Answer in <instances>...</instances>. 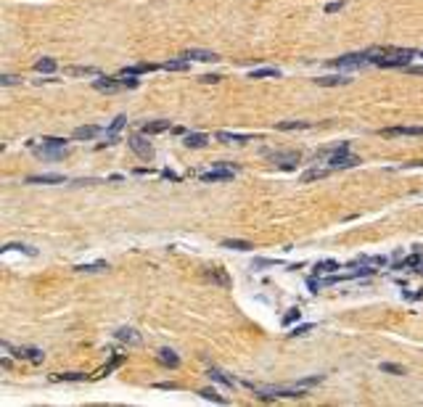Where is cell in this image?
I'll return each mask as SVG.
<instances>
[{
	"mask_svg": "<svg viewBox=\"0 0 423 407\" xmlns=\"http://www.w3.org/2000/svg\"><path fill=\"white\" fill-rule=\"evenodd\" d=\"M127 146H130L140 159H146V161L154 159V146H151L143 135H130V138H127Z\"/></svg>",
	"mask_w": 423,
	"mask_h": 407,
	"instance_id": "obj_6",
	"label": "cell"
},
{
	"mask_svg": "<svg viewBox=\"0 0 423 407\" xmlns=\"http://www.w3.org/2000/svg\"><path fill=\"white\" fill-rule=\"evenodd\" d=\"M384 373H392V376H405V368L402 365H394V363H381Z\"/></svg>",
	"mask_w": 423,
	"mask_h": 407,
	"instance_id": "obj_35",
	"label": "cell"
},
{
	"mask_svg": "<svg viewBox=\"0 0 423 407\" xmlns=\"http://www.w3.org/2000/svg\"><path fill=\"white\" fill-rule=\"evenodd\" d=\"M206 376H209L211 381L222 383V386H236V381H233L230 376H225V370H220V368H209V370H206Z\"/></svg>",
	"mask_w": 423,
	"mask_h": 407,
	"instance_id": "obj_19",
	"label": "cell"
},
{
	"mask_svg": "<svg viewBox=\"0 0 423 407\" xmlns=\"http://www.w3.org/2000/svg\"><path fill=\"white\" fill-rule=\"evenodd\" d=\"M251 79H267V77H280V69H254L249 74Z\"/></svg>",
	"mask_w": 423,
	"mask_h": 407,
	"instance_id": "obj_30",
	"label": "cell"
},
{
	"mask_svg": "<svg viewBox=\"0 0 423 407\" xmlns=\"http://www.w3.org/2000/svg\"><path fill=\"white\" fill-rule=\"evenodd\" d=\"M423 291H405V299H420Z\"/></svg>",
	"mask_w": 423,
	"mask_h": 407,
	"instance_id": "obj_47",
	"label": "cell"
},
{
	"mask_svg": "<svg viewBox=\"0 0 423 407\" xmlns=\"http://www.w3.org/2000/svg\"><path fill=\"white\" fill-rule=\"evenodd\" d=\"M96 135H101V127H96V124H85V127H77L74 130V141H90V138H96Z\"/></svg>",
	"mask_w": 423,
	"mask_h": 407,
	"instance_id": "obj_16",
	"label": "cell"
},
{
	"mask_svg": "<svg viewBox=\"0 0 423 407\" xmlns=\"http://www.w3.org/2000/svg\"><path fill=\"white\" fill-rule=\"evenodd\" d=\"M352 82V77H315V85H320V87H339V85H349Z\"/></svg>",
	"mask_w": 423,
	"mask_h": 407,
	"instance_id": "obj_13",
	"label": "cell"
},
{
	"mask_svg": "<svg viewBox=\"0 0 423 407\" xmlns=\"http://www.w3.org/2000/svg\"><path fill=\"white\" fill-rule=\"evenodd\" d=\"M333 169L331 167H312V169H307L302 174V183H312V180H323V177H328Z\"/></svg>",
	"mask_w": 423,
	"mask_h": 407,
	"instance_id": "obj_15",
	"label": "cell"
},
{
	"mask_svg": "<svg viewBox=\"0 0 423 407\" xmlns=\"http://www.w3.org/2000/svg\"><path fill=\"white\" fill-rule=\"evenodd\" d=\"M384 138H399V135H410V138H423V127H386L381 130Z\"/></svg>",
	"mask_w": 423,
	"mask_h": 407,
	"instance_id": "obj_9",
	"label": "cell"
},
{
	"mask_svg": "<svg viewBox=\"0 0 423 407\" xmlns=\"http://www.w3.org/2000/svg\"><path fill=\"white\" fill-rule=\"evenodd\" d=\"M328 66H333V69H362V66H373V64H370L368 51H365V53H347V56L331 58Z\"/></svg>",
	"mask_w": 423,
	"mask_h": 407,
	"instance_id": "obj_3",
	"label": "cell"
},
{
	"mask_svg": "<svg viewBox=\"0 0 423 407\" xmlns=\"http://www.w3.org/2000/svg\"><path fill=\"white\" fill-rule=\"evenodd\" d=\"M27 183L32 185H58V183H66L61 174H40V177H29Z\"/></svg>",
	"mask_w": 423,
	"mask_h": 407,
	"instance_id": "obj_22",
	"label": "cell"
},
{
	"mask_svg": "<svg viewBox=\"0 0 423 407\" xmlns=\"http://www.w3.org/2000/svg\"><path fill=\"white\" fill-rule=\"evenodd\" d=\"M198 394H201L204 399H209V402H217V404H228V399H225V397H220V394H217L215 389H201Z\"/></svg>",
	"mask_w": 423,
	"mask_h": 407,
	"instance_id": "obj_33",
	"label": "cell"
},
{
	"mask_svg": "<svg viewBox=\"0 0 423 407\" xmlns=\"http://www.w3.org/2000/svg\"><path fill=\"white\" fill-rule=\"evenodd\" d=\"M164 130H175V127L170 124V119H156V122H146L143 127H140V132H143V135H156V132H164Z\"/></svg>",
	"mask_w": 423,
	"mask_h": 407,
	"instance_id": "obj_12",
	"label": "cell"
},
{
	"mask_svg": "<svg viewBox=\"0 0 423 407\" xmlns=\"http://www.w3.org/2000/svg\"><path fill=\"white\" fill-rule=\"evenodd\" d=\"M19 82H21V79L14 77V74H3V77H0V85H19Z\"/></svg>",
	"mask_w": 423,
	"mask_h": 407,
	"instance_id": "obj_44",
	"label": "cell"
},
{
	"mask_svg": "<svg viewBox=\"0 0 423 407\" xmlns=\"http://www.w3.org/2000/svg\"><path fill=\"white\" fill-rule=\"evenodd\" d=\"M323 381V376H310V378H302L299 381V386L304 389V386H315V383H320Z\"/></svg>",
	"mask_w": 423,
	"mask_h": 407,
	"instance_id": "obj_43",
	"label": "cell"
},
{
	"mask_svg": "<svg viewBox=\"0 0 423 407\" xmlns=\"http://www.w3.org/2000/svg\"><path fill=\"white\" fill-rule=\"evenodd\" d=\"M122 363H124V354H116V357H111V363H109V365H103V368L98 370V376H109L111 370H114V368H119Z\"/></svg>",
	"mask_w": 423,
	"mask_h": 407,
	"instance_id": "obj_31",
	"label": "cell"
},
{
	"mask_svg": "<svg viewBox=\"0 0 423 407\" xmlns=\"http://www.w3.org/2000/svg\"><path fill=\"white\" fill-rule=\"evenodd\" d=\"M93 87H96L98 93H116V90H122V87H138L135 79H111V77H98L96 82H93Z\"/></svg>",
	"mask_w": 423,
	"mask_h": 407,
	"instance_id": "obj_5",
	"label": "cell"
},
{
	"mask_svg": "<svg viewBox=\"0 0 423 407\" xmlns=\"http://www.w3.org/2000/svg\"><path fill=\"white\" fill-rule=\"evenodd\" d=\"M278 262H273V259H254V264L251 267H257V270H267V267H275Z\"/></svg>",
	"mask_w": 423,
	"mask_h": 407,
	"instance_id": "obj_41",
	"label": "cell"
},
{
	"mask_svg": "<svg viewBox=\"0 0 423 407\" xmlns=\"http://www.w3.org/2000/svg\"><path fill=\"white\" fill-rule=\"evenodd\" d=\"M262 154L273 161V164L283 167V169H293L299 164V159H302L299 151H262Z\"/></svg>",
	"mask_w": 423,
	"mask_h": 407,
	"instance_id": "obj_4",
	"label": "cell"
},
{
	"mask_svg": "<svg viewBox=\"0 0 423 407\" xmlns=\"http://www.w3.org/2000/svg\"><path fill=\"white\" fill-rule=\"evenodd\" d=\"M333 273H339V262H333V259H325V262L315 264V275H333Z\"/></svg>",
	"mask_w": 423,
	"mask_h": 407,
	"instance_id": "obj_23",
	"label": "cell"
},
{
	"mask_svg": "<svg viewBox=\"0 0 423 407\" xmlns=\"http://www.w3.org/2000/svg\"><path fill=\"white\" fill-rule=\"evenodd\" d=\"M66 74L72 77H82V74H98L96 66H66Z\"/></svg>",
	"mask_w": 423,
	"mask_h": 407,
	"instance_id": "obj_28",
	"label": "cell"
},
{
	"mask_svg": "<svg viewBox=\"0 0 423 407\" xmlns=\"http://www.w3.org/2000/svg\"><path fill=\"white\" fill-rule=\"evenodd\" d=\"M220 74H206V77H201V82H220Z\"/></svg>",
	"mask_w": 423,
	"mask_h": 407,
	"instance_id": "obj_46",
	"label": "cell"
},
{
	"mask_svg": "<svg viewBox=\"0 0 423 407\" xmlns=\"http://www.w3.org/2000/svg\"><path fill=\"white\" fill-rule=\"evenodd\" d=\"M3 251H24V254H29V257L37 254V249L27 246V243H8V246H3Z\"/></svg>",
	"mask_w": 423,
	"mask_h": 407,
	"instance_id": "obj_32",
	"label": "cell"
},
{
	"mask_svg": "<svg viewBox=\"0 0 423 407\" xmlns=\"http://www.w3.org/2000/svg\"><path fill=\"white\" fill-rule=\"evenodd\" d=\"M310 122H280L278 130H307Z\"/></svg>",
	"mask_w": 423,
	"mask_h": 407,
	"instance_id": "obj_36",
	"label": "cell"
},
{
	"mask_svg": "<svg viewBox=\"0 0 423 407\" xmlns=\"http://www.w3.org/2000/svg\"><path fill=\"white\" fill-rule=\"evenodd\" d=\"M183 143H185L188 148H204V146L209 143V138H206L204 132H188Z\"/></svg>",
	"mask_w": 423,
	"mask_h": 407,
	"instance_id": "obj_18",
	"label": "cell"
},
{
	"mask_svg": "<svg viewBox=\"0 0 423 407\" xmlns=\"http://www.w3.org/2000/svg\"><path fill=\"white\" fill-rule=\"evenodd\" d=\"M34 72L51 74V72H56V61L53 58H40V61H34Z\"/></svg>",
	"mask_w": 423,
	"mask_h": 407,
	"instance_id": "obj_27",
	"label": "cell"
},
{
	"mask_svg": "<svg viewBox=\"0 0 423 407\" xmlns=\"http://www.w3.org/2000/svg\"><path fill=\"white\" fill-rule=\"evenodd\" d=\"M159 359L167 368H180V357L172 352V349H159Z\"/></svg>",
	"mask_w": 423,
	"mask_h": 407,
	"instance_id": "obj_24",
	"label": "cell"
},
{
	"mask_svg": "<svg viewBox=\"0 0 423 407\" xmlns=\"http://www.w3.org/2000/svg\"><path fill=\"white\" fill-rule=\"evenodd\" d=\"M418 56H420V58H423V51H420V53H418Z\"/></svg>",
	"mask_w": 423,
	"mask_h": 407,
	"instance_id": "obj_50",
	"label": "cell"
},
{
	"mask_svg": "<svg viewBox=\"0 0 423 407\" xmlns=\"http://www.w3.org/2000/svg\"><path fill=\"white\" fill-rule=\"evenodd\" d=\"M399 267H407V270H415V273H423V257H420V251H415L413 257H407Z\"/></svg>",
	"mask_w": 423,
	"mask_h": 407,
	"instance_id": "obj_25",
	"label": "cell"
},
{
	"mask_svg": "<svg viewBox=\"0 0 423 407\" xmlns=\"http://www.w3.org/2000/svg\"><path fill=\"white\" fill-rule=\"evenodd\" d=\"M206 278H209V281H215V283H220V286H228V283H230V281H228V275L222 273V270H209Z\"/></svg>",
	"mask_w": 423,
	"mask_h": 407,
	"instance_id": "obj_34",
	"label": "cell"
},
{
	"mask_svg": "<svg viewBox=\"0 0 423 407\" xmlns=\"http://www.w3.org/2000/svg\"><path fill=\"white\" fill-rule=\"evenodd\" d=\"M185 58H191V61H217V53H211V51H198V48H191V51H183Z\"/></svg>",
	"mask_w": 423,
	"mask_h": 407,
	"instance_id": "obj_14",
	"label": "cell"
},
{
	"mask_svg": "<svg viewBox=\"0 0 423 407\" xmlns=\"http://www.w3.org/2000/svg\"><path fill=\"white\" fill-rule=\"evenodd\" d=\"M156 389H178V383H156Z\"/></svg>",
	"mask_w": 423,
	"mask_h": 407,
	"instance_id": "obj_49",
	"label": "cell"
},
{
	"mask_svg": "<svg viewBox=\"0 0 423 407\" xmlns=\"http://www.w3.org/2000/svg\"><path fill=\"white\" fill-rule=\"evenodd\" d=\"M79 273H106L109 270V264L106 262H93V264H77Z\"/></svg>",
	"mask_w": 423,
	"mask_h": 407,
	"instance_id": "obj_29",
	"label": "cell"
},
{
	"mask_svg": "<svg viewBox=\"0 0 423 407\" xmlns=\"http://www.w3.org/2000/svg\"><path fill=\"white\" fill-rule=\"evenodd\" d=\"M3 349H8L14 357H19V359H29V363H43V352L40 349H34V346H29V349H16V346H11L8 341H3Z\"/></svg>",
	"mask_w": 423,
	"mask_h": 407,
	"instance_id": "obj_7",
	"label": "cell"
},
{
	"mask_svg": "<svg viewBox=\"0 0 423 407\" xmlns=\"http://www.w3.org/2000/svg\"><path fill=\"white\" fill-rule=\"evenodd\" d=\"M236 169H228V167H217V169H209V172H201L198 177L201 183H222V180H233Z\"/></svg>",
	"mask_w": 423,
	"mask_h": 407,
	"instance_id": "obj_8",
	"label": "cell"
},
{
	"mask_svg": "<svg viewBox=\"0 0 423 407\" xmlns=\"http://www.w3.org/2000/svg\"><path fill=\"white\" fill-rule=\"evenodd\" d=\"M116 339H119L122 344H130V346H138L140 341H143V339H140V333L135 331V328H116Z\"/></svg>",
	"mask_w": 423,
	"mask_h": 407,
	"instance_id": "obj_11",
	"label": "cell"
},
{
	"mask_svg": "<svg viewBox=\"0 0 423 407\" xmlns=\"http://www.w3.org/2000/svg\"><path fill=\"white\" fill-rule=\"evenodd\" d=\"M312 328H315L312 323H304V325H299V328H293V331H291L288 336H304V333H310Z\"/></svg>",
	"mask_w": 423,
	"mask_h": 407,
	"instance_id": "obj_39",
	"label": "cell"
},
{
	"mask_svg": "<svg viewBox=\"0 0 423 407\" xmlns=\"http://www.w3.org/2000/svg\"><path fill=\"white\" fill-rule=\"evenodd\" d=\"M156 69H161L159 64H135V66H124L119 77H135V74H148V72H156Z\"/></svg>",
	"mask_w": 423,
	"mask_h": 407,
	"instance_id": "obj_10",
	"label": "cell"
},
{
	"mask_svg": "<svg viewBox=\"0 0 423 407\" xmlns=\"http://www.w3.org/2000/svg\"><path fill=\"white\" fill-rule=\"evenodd\" d=\"M222 246H225V249H236V251H249V249H254V243H249V241H233V238H225V241H222Z\"/></svg>",
	"mask_w": 423,
	"mask_h": 407,
	"instance_id": "obj_26",
	"label": "cell"
},
{
	"mask_svg": "<svg viewBox=\"0 0 423 407\" xmlns=\"http://www.w3.org/2000/svg\"><path fill=\"white\" fill-rule=\"evenodd\" d=\"M29 148L40 159H61L69 154V146L64 138H40V143H29Z\"/></svg>",
	"mask_w": 423,
	"mask_h": 407,
	"instance_id": "obj_1",
	"label": "cell"
},
{
	"mask_svg": "<svg viewBox=\"0 0 423 407\" xmlns=\"http://www.w3.org/2000/svg\"><path fill=\"white\" fill-rule=\"evenodd\" d=\"M217 141H222V143H249V141H254V138L251 135H236V132H225V130H222V132H217Z\"/></svg>",
	"mask_w": 423,
	"mask_h": 407,
	"instance_id": "obj_17",
	"label": "cell"
},
{
	"mask_svg": "<svg viewBox=\"0 0 423 407\" xmlns=\"http://www.w3.org/2000/svg\"><path fill=\"white\" fill-rule=\"evenodd\" d=\"M53 381H85V373H58Z\"/></svg>",
	"mask_w": 423,
	"mask_h": 407,
	"instance_id": "obj_38",
	"label": "cell"
},
{
	"mask_svg": "<svg viewBox=\"0 0 423 407\" xmlns=\"http://www.w3.org/2000/svg\"><path fill=\"white\" fill-rule=\"evenodd\" d=\"M357 262H360V264H375V267L389 264V259H386V257H360Z\"/></svg>",
	"mask_w": 423,
	"mask_h": 407,
	"instance_id": "obj_37",
	"label": "cell"
},
{
	"mask_svg": "<svg viewBox=\"0 0 423 407\" xmlns=\"http://www.w3.org/2000/svg\"><path fill=\"white\" fill-rule=\"evenodd\" d=\"M257 397H262V399H280V397H286V399H302V397H307V394L302 391V386L297 389H270V386H260V383H246Z\"/></svg>",
	"mask_w": 423,
	"mask_h": 407,
	"instance_id": "obj_2",
	"label": "cell"
},
{
	"mask_svg": "<svg viewBox=\"0 0 423 407\" xmlns=\"http://www.w3.org/2000/svg\"><path fill=\"white\" fill-rule=\"evenodd\" d=\"M124 124H127V116H124V114H119V116H116V119L109 124V132H106V135H109V141H106V143H109V146H111V143H116V132H119Z\"/></svg>",
	"mask_w": 423,
	"mask_h": 407,
	"instance_id": "obj_20",
	"label": "cell"
},
{
	"mask_svg": "<svg viewBox=\"0 0 423 407\" xmlns=\"http://www.w3.org/2000/svg\"><path fill=\"white\" fill-rule=\"evenodd\" d=\"M299 315H302V309H291V312H286V315H283V325H291L293 320H299Z\"/></svg>",
	"mask_w": 423,
	"mask_h": 407,
	"instance_id": "obj_42",
	"label": "cell"
},
{
	"mask_svg": "<svg viewBox=\"0 0 423 407\" xmlns=\"http://www.w3.org/2000/svg\"><path fill=\"white\" fill-rule=\"evenodd\" d=\"M161 69H167V72H185V69H191V58H175V61H167L161 64Z\"/></svg>",
	"mask_w": 423,
	"mask_h": 407,
	"instance_id": "obj_21",
	"label": "cell"
},
{
	"mask_svg": "<svg viewBox=\"0 0 423 407\" xmlns=\"http://www.w3.org/2000/svg\"><path fill=\"white\" fill-rule=\"evenodd\" d=\"M161 177H170V180H180V174H178V172H172V169H164V172H161Z\"/></svg>",
	"mask_w": 423,
	"mask_h": 407,
	"instance_id": "obj_45",
	"label": "cell"
},
{
	"mask_svg": "<svg viewBox=\"0 0 423 407\" xmlns=\"http://www.w3.org/2000/svg\"><path fill=\"white\" fill-rule=\"evenodd\" d=\"M347 3H344V0H333V3H328L325 6V14H336V11H342Z\"/></svg>",
	"mask_w": 423,
	"mask_h": 407,
	"instance_id": "obj_40",
	"label": "cell"
},
{
	"mask_svg": "<svg viewBox=\"0 0 423 407\" xmlns=\"http://www.w3.org/2000/svg\"><path fill=\"white\" fill-rule=\"evenodd\" d=\"M410 74H423V66H405Z\"/></svg>",
	"mask_w": 423,
	"mask_h": 407,
	"instance_id": "obj_48",
	"label": "cell"
}]
</instances>
